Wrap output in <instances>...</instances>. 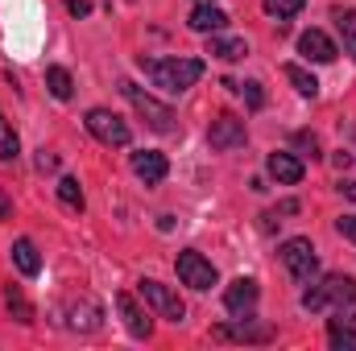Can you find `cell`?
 I'll list each match as a JSON object with an SVG mask.
<instances>
[{"label":"cell","instance_id":"4","mask_svg":"<svg viewBox=\"0 0 356 351\" xmlns=\"http://www.w3.org/2000/svg\"><path fill=\"white\" fill-rule=\"evenodd\" d=\"M277 257H282V264H286V273L294 277V285H311V281L319 277V257H315V244H311V240H302V236L286 240V244L277 248Z\"/></svg>","mask_w":356,"mask_h":351},{"label":"cell","instance_id":"15","mask_svg":"<svg viewBox=\"0 0 356 351\" xmlns=\"http://www.w3.org/2000/svg\"><path fill=\"white\" fill-rule=\"evenodd\" d=\"M186 25H191L195 33H220V29L228 25V12L216 8V4H195L191 17H186Z\"/></svg>","mask_w":356,"mask_h":351},{"label":"cell","instance_id":"32","mask_svg":"<svg viewBox=\"0 0 356 351\" xmlns=\"http://www.w3.org/2000/svg\"><path fill=\"white\" fill-rule=\"evenodd\" d=\"M8 215H13V198L0 190V219H8Z\"/></svg>","mask_w":356,"mask_h":351},{"label":"cell","instance_id":"23","mask_svg":"<svg viewBox=\"0 0 356 351\" xmlns=\"http://www.w3.org/2000/svg\"><path fill=\"white\" fill-rule=\"evenodd\" d=\"M216 335H220V339H245V343H266L273 331H269V327H249V323H245V327H236V331H228V327H224V331H216Z\"/></svg>","mask_w":356,"mask_h":351},{"label":"cell","instance_id":"8","mask_svg":"<svg viewBox=\"0 0 356 351\" xmlns=\"http://www.w3.org/2000/svg\"><path fill=\"white\" fill-rule=\"evenodd\" d=\"M245 137H249V132H245V120H241V116H228V112H224V116H216V120H211V128H207L211 149H241V145H245Z\"/></svg>","mask_w":356,"mask_h":351},{"label":"cell","instance_id":"2","mask_svg":"<svg viewBox=\"0 0 356 351\" xmlns=\"http://www.w3.org/2000/svg\"><path fill=\"white\" fill-rule=\"evenodd\" d=\"M356 298V281L353 277H344V273H332V277H323L319 285H311L307 293H302V310H311V314H319V310H327V306H344V302H353Z\"/></svg>","mask_w":356,"mask_h":351},{"label":"cell","instance_id":"24","mask_svg":"<svg viewBox=\"0 0 356 351\" xmlns=\"http://www.w3.org/2000/svg\"><path fill=\"white\" fill-rule=\"evenodd\" d=\"M17 153H21V141H17L13 124L0 116V162H17Z\"/></svg>","mask_w":356,"mask_h":351},{"label":"cell","instance_id":"27","mask_svg":"<svg viewBox=\"0 0 356 351\" xmlns=\"http://www.w3.org/2000/svg\"><path fill=\"white\" fill-rule=\"evenodd\" d=\"M261 4H266L269 17H277V21H286V17L302 12V0H261Z\"/></svg>","mask_w":356,"mask_h":351},{"label":"cell","instance_id":"29","mask_svg":"<svg viewBox=\"0 0 356 351\" xmlns=\"http://www.w3.org/2000/svg\"><path fill=\"white\" fill-rule=\"evenodd\" d=\"M336 232H340L344 240H353V244H356V215H340V219H336Z\"/></svg>","mask_w":356,"mask_h":351},{"label":"cell","instance_id":"16","mask_svg":"<svg viewBox=\"0 0 356 351\" xmlns=\"http://www.w3.org/2000/svg\"><path fill=\"white\" fill-rule=\"evenodd\" d=\"M8 252H13V264H17L25 277H38V273H42V257H38L33 240H25V236H21V240H13V248H8Z\"/></svg>","mask_w":356,"mask_h":351},{"label":"cell","instance_id":"12","mask_svg":"<svg viewBox=\"0 0 356 351\" xmlns=\"http://www.w3.org/2000/svg\"><path fill=\"white\" fill-rule=\"evenodd\" d=\"M99 323H104V310H99L95 298H83V302H75V306L67 310V327H71V331L91 335V331H99Z\"/></svg>","mask_w":356,"mask_h":351},{"label":"cell","instance_id":"19","mask_svg":"<svg viewBox=\"0 0 356 351\" xmlns=\"http://www.w3.org/2000/svg\"><path fill=\"white\" fill-rule=\"evenodd\" d=\"M332 21H336V29H340L344 54H353V58H356V8H336V12H332Z\"/></svg>","mask_w":356,"mask_h":351},{"label":"cell","instance_id":"1","mask_svg":"<svg viewBox=\"0 0 356 351\" xmlns=\"http://www.w3.org/2000/svg\"><path fill=\"white\" fill-rule=\"evenodd\" d=\"M137 67L145 71V79L154 87L182 95L186 87H195L203 79V62L199 58H137Z\"/></svg>","mask_w":356,"mask_h":351},{"label":"cell","instance_id":"21","mask_svg":"<svg viewBox=\"0 0 356 351\" xmlns=\"http://www.w3.org/2000/svg\"><path fill=\"white\" fill-rule=\"evenodd\" d=\"M46 87H50V95H54V99H71V71H67V67H50V71H46Z\"/></svg>","mask_w":356,"mask_h":351},{"label":"cell","instance_id":"20","mask_svg":"<svg viewBox=\"0 0 356 351\" xmlns=\"http://www.w3.org/2000/svg\"><path fill=\"white\" fill-rule=\"evenodd\" d=\"M4 306H8V314L17 318V323H33V310H29V302H25V293L17 289V285H4Z\"/></svg>","mask_w":356,"mask_h":351},{"label":"cell","instance_id":"17","mask_svg":"<svg viewBox=\"0 0 356 351\" xmlns=\"http://www.w3.org/2000/svg\"><path fill=\"white\" fill-rule=\"evenodd\" d=\"M207 54H216V58H224V62H241V58L249 54V46H245V37H220V33H211Z\"/></svg>","mask_w":356,"mask_h":351},{"label":"cell","instance_id":"11","mask_svg":"<svg viewBox=\"0 0 356 351\" xmlns=\"http://www.w3.org/2000/svg\"><path fill=\"white\" fill-rule=\"evenodd\" d=\"M116 310H120V318H124L129 335H137V339H149V335H154V323H149V314L137 306V298H133V293H116Z\"/></svg>","mask_w":356,"mask_h":351},{"label":"cell","instance_id":"3","mask_svg":"<svg viewBox=\"0 0 356 351\" xmlns=\"http://www.w3.org/2000/svg\"><path fill=\"white\" fill-rule=\"evenodd\" d=\"M120 95L133 103V112H137V116H141L154 132H175V128H178V124H175V112H170L166 103H158L149 91H141L137 83H129V79H124V83H120Z\"/></svg>","mask_w":356,"mask_h":351},{"label":"cell","instance_id":"31","mask_svg":"<svg viewBox=\"0 0 356 351\" xmlns=\"http://www.w3.org/2000/svg\"><path fill=\"white\" fill-rule=\"evenodd\" d=\"M38 170H42V174L58 170V153H46V149H42V153H38Z\"/></svg>","mask_w":356,"mask_h":351},{"label":"cell","instance_id":"22","mask_svg":"<svg viewBox=\"0 0 356 351\" xmlns=\"http://www.w3.org/2000/svg\"><path fill=\"white\" fill-rule=\"evenodd\" d=\"M58 198H63V207L83 211V186H79V178H58Z\"/></svg>","mask_w":356,"mask_h":351},{"label":"cell","instance_id":"34","mask_svg":"<svg viewBox=\"0 0 356 351\" xmlns=\"http://www.w3.org/2000/svg\"><path fill=\"white\" fill-rule=\"evenodd\" d=\"M340 190H344L348 198H356V182H340Z\"/></svg>","mask_w":356,"mask_h":351},{"label":"cell","instance_id":"10","mask_svg":"<svg viewBox=\"0 0 356 351\" xmlns=\"http://www.w3.org/2000/svg\"><path fill=\"white\" fill-rule=\"evenodd\" d=\"M298 54H302L307 62H332V58L340 54V46H336L323 29H307V33L298 37Z\"/></svg>","mask_w":356,"mask_h":351},{"label":"cell","instance_id":"13","mask_svg":"<svg viewBox=\"0 0 356 351\" xmlns=\"http://www.w3.org/2000/svg\"><path fill=\"white\" fill-rule=\"evenodd\" d=\"M170 170V162H166V153H154V149H141V153H133V174L141 178L145 186H154V182H162Z\"/></svg>","mask_w":356,"mask_h":351},{"label":"cell","instance_id":"9","mask_svg":"<svg viewBox=\"0 0 356 351\" xmlns=\"http://www.w3.org/2000/svg\"><path fill=\"white\" fill-rule=\"evenodd\" d=\"M257 298H261V289H257V281H253V277H236V281L224 289V306H228L232 314H253Z\"/></svg>","mask_w":356,"mask_h":351},{"label":"cell","instance_id":"5","mask_svg":"<svg viewBox=\"0 0 356 351\" xmlns=\"http://www.w3.org/2000/svg\"><path fill=\"white\" fill-rule=\"evenodd\" d=\"M88 132L95 141H104V145H116V149H124L129 141H133V132H129V124L116 116V112H108V108H91L88 112Z\"/></svg>","mask_w":356,"mask_h":351},{"label":"cell","instance_id":"6","mask_svg":"<svg viewBox=\"0 0 356 351\" xmlns=\"http://www.w3.org/2000/svg\"><path fill=\"white\" fill-rule=\"evenodd\" d=\"M137 289H141V298L149 302V310H154L158 318H170V323H182V318H186V306H182V298H178L170 285H162V281H141Z\"/></svg>","mask_w":356,"mask_h":351},{"label":"cell","instance_id":"33","mask_svg":"<svg viewBox=\"0 0 356 351\" xmlns=\"http://www.w3.org/2000/svg\"><path fill=\"white\" fill-rule=\"evenodd\" d=\"M332 162H336V166H340V170H348V166H353V153H344V149H340V153H336V157H332Z\"/></svg>","mask_w":356,"mask_h":351},{"label":"cell","instance_id":"14","mask_svg":"<svg viewBox=\"0 0 356 351\" xmlns=\"http://www.w3.org/2000/svg\"><path fill=\"white\" fill-rule=\"evenodd\" d=\"M266 170H269V178L282 182V186H298V182H302V162H298L294 153H269Z\"/></svg>","mask_w":356,"mask_h":351},{"label":"cell","instance_id":"25","mask_svg":"<svg viewBox=\"0 0 356 351\" xmlns=\"http://www.w3.org/2000/svg\"><path fill=\"white\" fill-rule=\"evenodd\" d=\"M327 343H332V348L336 351H356V331L353 327H344V323H332V327H327Z\"/></svg>","mask_w":356,"mask_h":351},{"label":"cell","instance_id":"35","mask_svg":"<svg viewBox=\"0 0 356 351\" xmlns=\"http://www.w3.org/2000/svg\"><path fill=\"white\" fill-rule=\"evenodd\" d=\"M195 4H211V0H195Z\"/></svg>","mask_w":356,"mask_h":351},{"label":"cell","instance_id":"18","mask_svg":"<svg viewBox=\"0 0 356 351\" xmlns=\"http://www.w3.org/2000/svg\"><path fill=\"white\" fill-rule=\"evenodd\" d=\"M282 75L294 83V91H298V95H307V99H315V95H319V79H315L311 71H302L298 62H286V67H282Z\"/></svg>","mask_w":356,"mask_h":351},{"label":"cell","instance_id":"7","mask_svg":"<svg viewBox=\"0 0 356 351\" xmlns=\"http://www.w3.org/2000/svg\"><path fill=\"white\" fill-rule=\"evenodd\" d=\"M175 268H178V281L182 285H191V289H211L216 281H220V273H216V264L207 261V257H199V252H178V261H175Z\"/></svg>","mask_w":356,"mask_h":351},{"label":"cell","instance_id":"30","mask_svg":"<svg viewBox=\"0 0 356 351\" xmlns=\"http://www.w3.org/2000/svg\"><path fill=\"white\" fill-rule=\"evenodd\" d=\"M63 4H67V12H71L75 21H79V17H88V12H91V0H63Z\"/></svg>","mask_w":356,"mask_h":351},{"label":"cell","instance_id":"26","mask_svg":"<svg viewBox=\"0 0 356 351\" xmlns=\"http://www.w3.org/2000/svg\"><path fill=\"white\" fill-rule=\"evenodd\" d=\"M228 87L236 91V95H245V103H249L253 112L266 103V91H261V83H253V79H249V83H228Z\"/></svg>","mask_w":356,"mask_h":351},{"label":"cell","instance_id":"28","mask_svg":"<svg viewBox=\"0 0 356 351\" xmlns=\"http://www.w3.org/2000/svg\"><path fill=\"white\" fill-rule=\"evenodd\" d=\"M294 149L302 157H319V137L315 132H294Z\"/></svg>","mask_w":356,"mask_h":351}]
</instances>
